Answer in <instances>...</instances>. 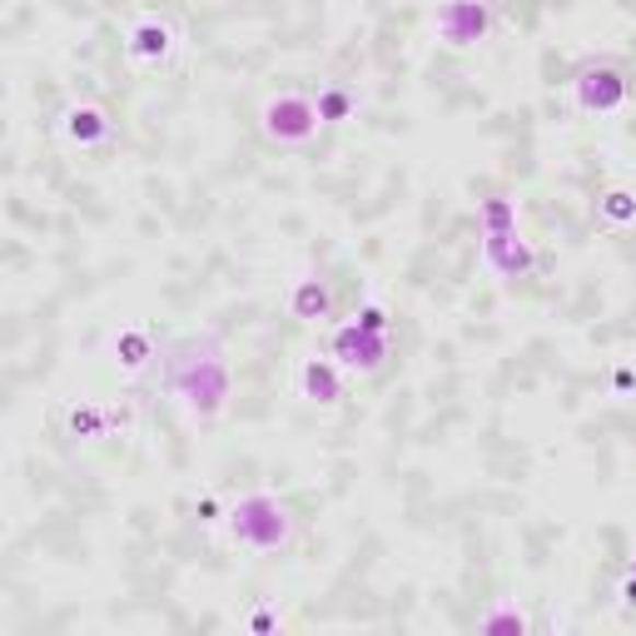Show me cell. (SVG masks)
Returning <instances> with one entry per match:
<instances>
[{"instance_id":"cell-1","label":"cell","mask_w":636,"mask_h":636,"mask_svg":"<svg viewBox=\"0 0 636 636\" xmlns=\"http://www.w3.org/2000/svg\"><path fill=\"white\" fill-rule=\"evenodd\" d=\"M164 389L195 413V418H215L229 403V363L219 338H184L170 348V363H164Z\"/></svg>"},{"instance_id":"cell-2","label":"cell","mask_w":636,"mask_h":636,"mask_svg":"<svg viewBox=\"0 0 636 636\" xmlns=\"http://www.w3.org/2000/svg\"><path fill=\"white\" fill-rule=\"evenodd\" d=\"M224 528L248 552H284L293 542V512L274 493H244L229 507Z\"/></svg>"},{"instance_id":"cell-3","label":"cell","mask_w":636,"mask_h":636,"mask_svg":"<svg viewBox=\"0 0 636 636\" xmlns=\"http://www.w3.org/2000/svg\"><path fill=\"white\" fill-rule=\"evenodd\" d=\"M626 100H632V80H626V70L616 66V60H587L577 76H571V105L582 109V115H616V109H626Z\"/></svg>"},{"instance_id":"cell-4","label":"cell","mask_w":636,"mask_h":636,"mask_svg":"<svg viewBox=\"0 0 636 636\" xmlns=\"http://www.w3.org/2000/svg\"><path fill=\"white\" fill-rule=\"evenodd\" d=\"M319 105H313L309 95H299V90H284V95L264 100L259 109V130L269 144H309L313 135H319Z\"/></svg>"},{"instance_id":"cell-5","label":"cell","mask_w":636,"mask_h":636,"mask_svg":"<svg viewBox=\"0 0 636 636\" xmlns=\"http://www.w3.org/2000/svg\"><path fill=\"white\" fill-rule=\"evenodd\" d=\"M432 31L448 50H473L493 35V5L487 0H442L432 11Z\"/></svg>"},{"instance_id":"cell-6","label":"cell","mask_w":636,"mask_h":636,"mask_svg":"<svg viewBox=\"0 0 636 636\" xmlns=\"http://www.w3.org/2000/svg\"><path fill=\"white\" fill-rule=\"evenodd\" d=\"M328 358H334L344 373H378V368L389 363V334H368V328H358L354 319H348V324H338L334 338H328Z\"/></svg>"},{"instance_id":"cell-7","label":"cell","mask_w":636,"mask_h":636,"mask_svg":"<svg viewBox=\"0 0 636 636\" xmlns=\"http://www.w3.org/2000/svg\"><path fill=\"white\" fill-rule=\"evenodd\" d=\"M483 264L497 274V279H528L537 269V248L518 234V229H507V234H483Z\"/></svg>"},{"instance_id":"cell-8","label":"cell","mask_w":636,"mask_h":636,"mask_svg":"<svg viewBox=\"0 0 636 636\" xmlns=\"http://www.w3.org/2000/svg\"><path fill=\"white\" fill-rule=\"evenodd\" d=\"M60 135H66V144H76V150H105V144L115 140V119H109L100 105L80 100V105H66V115H60Z\"/></svg>"},{"instance_id":"cell-9","label":"cell","mask_w":636,"mask_h":636,"mask_svg":"<svg viewBox=\"0 0 636 636\" xmlns=\"http://www.w3.org/2000/svg\"><path fill=\"white\" fill-rule=\"evenodd\" d=\"M174 25L164 21V15H140V21L130 25V35H125V55H130L135 66H164L174 55Z\"/></svg>"},{"instance_id":"cell-10","label":"cell","mask_w":636,"mask_h":636,"mask_svg":"<svg viewBox=\"0 0 636 636\" xmlns=\"http://www.w3.org/2000/svg\"><path fill=\"white\" fill-rule=\"evenodd\" d=\"M299 393L309 403H319V408H334V403L344 398V368H338L334 358L309 354L299 363Z\"/></svg>"},{"instance_id":"cell-11","label":"cell","mask_w":636,"mask_h":636,"mask_svg":"<svg viewBox=\"0 0 636 636\" xmlns=\"http://www.w3.org/2000/svg\"><path fill=\"white\" fill-rule=\"evenodd\" d=\"M289 313L299 324H324V319H334V289L309 274V279H299L289 289Z\"/></svg>"},{"instance_id":"cell-12","label":"cell","mask_w":636,"mask_h":636,"mask_svg":"<svg viewBox=\"0 0 636 636\" xmlns=\"http://www.w3.org/2000/svg\"><path fill=\"white\" fill-rule=\"evenodd\" d=\"M109 354H115V363L125 368V373H144V368L154 363V338H150V328H119L115 344H109Z\"/></svg>"},{"instance_id":"cell-13","label":"cell","mask_w":636,"mask_h":636,"mask_svg":"<svg viewBox=\"0 0 636 636\" xmlns=\"http://www.w3.org/2000/svg\"><path fill=\"white\" fill-rule=\"evenodd\" d=\"M507 229H518V199L487 195L477 205V234H507Z\"/></svg>"},{"instance_id":"cell-14","label":"cell","mask_w":636,"mask_h":636,"mask_svg":"<svg viewBox=\"0 0 636 636\" xmlns=\"http://www.w3.org/2000/svg\"><path fill=\"white\" fill-rule=\"evenodd\" d=\"M597 215H602V224H612V229L636 224V189H626V184H612V189H602V199H597Z\"/></svg>"},{"instance_id":"cell-15","label":"cell","mask_w":636,"mask_h":636,"mask_svg":"<svg viewBox=\"0 0 636 636\" xmlns=\"http://www.w3.org/2000/svg\"><path fill=\"white\" fill-rule=\"evenodd\" d=\"M313 105H319V119H324V125H344V119H354L358 95L348 85H324L313 95Z\"/></svg>"},{"instance_id":"cell-16","label":"cell","mask_w":636,"mask_h":636,"mask_svg":"<svg viewBox=\"0 0 636 636\" xmlns=\"http://www.w3.org/2000/svg\"><path fill=\"white\" fill-rule=\"evenodd\" d=\"M66 428H70V438H80V442L109 438V428H105V408H100V403H76V408L66 413Z\"/></svg>"},{"instance_id":"cell-17","label":"cell","mask_w":636,"mask_h":636,"mask_svg":"<svg viewBox=\"0 0 636 636\" xmlns=\"http://www.w3.org/2000/svg\"><path fill=\"white\" fill-rule=\"evenodd\" d=\"M528 612H522V606L518 602H502V606H493V612H483V616H477V632H512V636H518V632H528Z\"/></svg>"},{"instance_id":"cell-18","label":"cell","mask_w":636,"mask_h":636,"mask_svg":"<svg viewBox=\"0 0 636 636\" xmlns=\"http://www.w3.org/2000/svg\"><path fill=\"white\" fill-rule=\"evenodd\" d=\"M354 324L368 328V334H389L393 319H389V309H383V303H363V309L354 313Z\"/></svg>"},{"instance_id":"cell-19","label":"cell","mask_w":636,"mask_h":636,"mask_svg":"<svg viewBox=\"0 0 636 636\" xmlns=\"http://www.w3.org/2000/svg\"><path fill=\"white\" fill-rule=\"evenodd\" d=\"M195 518L205 522V528H215V522H224L229 512H219V497H215V493H205V497L195 502Z\"/></svg>"},{"instance_id":"cell-20","label":"cell","mask_w":636,"mask_h":636,"mask_svg":"<svg viewBox=\"0 0 636 636\" xmlns=\"http://www.w3.org/2000/svg\"><path fill=\"white\" fill-rule=\"evenodd\" d=\"M248 632H279V612H269V606L248 612Z\"/></svg>"},{"instance_id":"cell-21","label":"cell","mask_w":636,"mask_h":636,"mask_svg":"<svg viewBox=\"0 0 636 636\" xmlns=\"http://www.w3.org/2000/svg\"><path fill=\"white\" fill-rule=\"evenodd\" d=\"M105 428L109 432H125V428H130V408H105Z\"/></svg>"},{"instance_id":"cell-22","label":"cell","mask_w":636,"mask_h":636,"mask_svg":"<svg viewBox=\"0 0 636 636\" xmlns=\"http://www.w3.org/2000/svg\"><path fill=\"white\" fill-rule=\"evenodd\" d=\"M636 389V368H616L612 373V393H632Z\"/></svg>"},{"instance_id":"cell-23","label":"cell","mask_w":636,"mask_h":636,"mask_svg":"<svg viewBox=\"0 0 636 636\" xmlns=\"http://www.w3.org/2000/svg\"><path fill=\"white\" fill-rule=\"evenodd\" d=\"M622 606H626V612H636V571L622 582Z\"/></svg>"},{"instance_id":"cell-24","label":"cell","mask_w":636,"mask_h":636,"mask_svg":"<svg viewBox=\"0 0 636 636\" xmlns=\"http://www.w3.org/2000/svg\"><path fill=\"white\" fill-rule=\"evenodd\" d=\"M632 571H636V562H632Z\"/></svg>"}]
</instances>
